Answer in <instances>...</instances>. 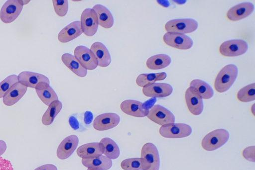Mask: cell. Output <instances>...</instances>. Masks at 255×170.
Wrapping results in <instances>:
<instances>
[{"mask_svg": "<svg viewBox=\"0 0 255 170\" xmlns=\"http://www.w3.org/2000/svg\"><path fill=\"white\" fill-rule=\"evenodd\" d=\"M93 115L91 112L89 111L85 112L84 114V121L86 124H90L93 121Z\"/></svg>", "mask_w": 255, "mask_h": 170, "instance_id": "obj_39", "label": "cell"}, {"mask_svg": "<svg viewBox=\"0 0 255 170\" xmlns=\"http://www.w3.org/2000/svg\"><path fill=\"white\" fill-rule=\"evenodd\" d=\"M143 94L147 97H165L172 93L173 87L167 83H153L142 87Z\"/></svg>", "mask_w": 255, "mask_h": 170, "instance_id": "obj_13", "label": "cell"}, {"mask_svg": "<svg viewBox=\"0 0 255 170\" xmlns=\"http://www.w3.org/2000/svg\"><path fill=\"white\" fill-rule=\"evenodd\" d=\"M74 56L87 70H93L98 67L96 57L87 47L83 45L77 46L74 50Z\"/></svg>", "mask_w": 255, "mask_h": 170, "instance_id": "obj_11", "label": "cell"}, {"mask_svg": "<svg viewBox=\"0 0 255 170\" xmlns=\"http://www.w3.org/2000/svg\"><path fill=\"white\" fill-rule=\"evenodd\" d=\"M186 103L189 111L194 115H199L203 110V99L196 91L189 86L185 93Z\"/></svg>", "mask_w": 255, "mask_h": 170, "instance_id": "obj_15", "label": "cell"}, {"mask_svg": "<svg viewBox=\"0 0 255 170\" xmlns=\"http://www.w3.org/2000/svg\"><path fill=\"white\" fill-rule=\"evenodd\" d=\"M87 170H93V169H88Z\"/></svg>", "mask_w": 255, "mask_h": 170, "instance_id": "obj_42", "label": "cell"}, {"mask_svg": "<svg viewBox=\"0 0 255 170\" xmlns=\"http://www.w3.org/2000/svg\"><path fill=\"white\" fill-rule=\"evenodd\" d=\"M230 134L228 131L220 128L214 130L205 136L201 142L203 149L207 151L216 150L229 140Z\"/></svg>", "mask_w": 255, "mask_h": 170, "instance_id": "obj_2", "label": "cell"}, {"mask_svg": "<svg viewBox=\"0 0 255 170\" xmlns=\"http://www.w3.org/2000/svg\"><path fill=\"white\" fill-rule=\"evenodd\" d=\"M79 143V138L75 135L66 137L59 144L57 150V156L60 160L68 158L74 152Z\"/></svg>", "mask_w": 255, "mask_h": 170, "instance_id": "obj_17", "label": "cell"}, {"mask_svg": "<svg viewBox=\"0 0 255 170\" xmlns=\"http://www.w3.org/2000/svg\"><path fill=\"white\" fill-rule=\"evenodd\" d=\"M23 3L22 0H8L3 4L0 10V19L5 23L14 21L21 13Z\"/></svg>", "mask_w": 255, "mask_h": 170, "instance_id": "obj_6", "label": "cell"}, {"mask_svg": "<svg viewBox=\"0 0 255 170\" xmlns=\"http://www.w3.org/2000/svg\"><path fill=\"white\" fill-rule=\"evenodd\" d=\"M81 162L85 167L95 170H108L112 167L113 164L111 159L103 155L82 159Z\"/></svg>", "mask_w": 255, "mask_h": 170, "instance_id": "obj_22", "label": "cell"}, {"mask_svg": "<svg viewBox=\"0 0 255 170\" xmlns=\"http://www.w3.org/2000/svg\"><path fill=\"white\" fill-rule=\"evenodd\" d=\"M83 33L80 21L76 20L70 23L58 33V39L62 43H67L77 38Z\"/></svg>", "mask_w": 255, "mask_h": 170, "instance_id": "obj_18", "label": "cell"}, {"mask_svg": "<svg viewBox=\"0 0 255 170\" xmlns=\"http://www.w3.org/2000/svg\"><path fill=\"white\" fill-rule=\"evenodd\" d=\"M190 86L192 87L202 99H210L214 95V91L211 86L203 80L194 79L190 82Z\"/></svg>", "mask_w": 255, "mask_h": 170, "instance_id": "obj_28", "label": "cell"}, {"mask_svg": "<svg viewBox=\"0 0 255 170\" xmlns=\"http://www.w3.org/2000/svg\"><path fill=\"white\" fill-rule=\"evenodd\" d=\"M248 50V43L242 39L226 41L219 47L221 54L226 57L239 56L246 53Z\"/></svg>", "mask_w": 255, "mask_h": 170, "instance_id": "obj_7", "label": "cell"}, {"mask_svg": "<svg viewBox=\"0 0 255 170\" xmlns=\"http://www.w3.org/2000/svg\"><path fill=\"white\" fill-rule=\"evenodd\" d=\"M35 89L40 99L47 106L52 102L58 100L56 93L49 84L41 82L37 85Z\"/></svg>", "mask_w": 255, "mask_h": 170, "instance_id": "obj_23", "label": "cell"}, {"mask_svg": "<svg viewBox=\"0 0 255 170\" xmlns=\"http://www.w3.org/2000/svg\"><path fill=\"white\" fill-rule=\"evenodd\" d=\"M146 116L151 121L161 126L173 123L175 121L174 114L168 109L159 104L152 106Z\"/></svg>", "mask_w": 255, "mask_h": 170, "instance_id": "obj_8", "label": "cell"}, {"mask_svg": "<svg viewBox=\"0 0 255 170\" xmlns=\"http://www.w3.org/2000/svg\"><path fill=\"white\" fill-rule=\"evenodd\" d=\"M64 64L73 73L80 77H85L87 74V70L79 62L75 57L69 53H64L61 56Z\"/></svg>", "mask_w": 255, "mask_h": 170, "instance_id": "obj_26", "label": "cell"}, {"mask_svg": "<svg viewBox=\"0 0 255 170\" xmlns=\"http://www.w3.org/2000/svg\"><path fill=\"white\" fill-rule=\"evenodd\" d=\"M255 146H250L243 150V156L247 160L255 162Z\"/></svg>", "mask_w": 255, "mask_h": 170, "instance_id": "obj_36", "label": "cell"}, {"mask_svg": "<svg viewBox=\"0 0 255 170\" xmlns=\"http://www.w3.org/2000/svg\"><path fill=\"white\" fill-rule=\"evenodd\" d=\"M18 82V76L13 74L7 77L0 83V98L4 96L10 88Z\"/></svg>", "mask_w": 255, "mask_h": 170, "instance_id": "obj_34", "label": "cell"}, {"mask_svg": "<svg viewBox=\"0 0 255 170\" xmlns=\"http://www.w3.org/2000/svg\"><path fill=\"white\" fill-rule=\"evenodd\" d=\"M27 87L19 82L14 84L2 97L3 103L6 106H12L17 102L25 94Z\"/></svg>", "mask_w": 255, "mask_h": 170, "instance_id": "obj_20", "label": "cell"}, {"mask_svg": "<svg viewBox=\"0 0 255 170\" xmlns=\"http://www.w3.org/2000/svg\"><path fill=\"white\" fill-rule=\"evenodd\" d=\"M90 49L97 59L98 66L104 68L110 65L111 63L110 53L103 43L95 42L92 44Z\"/></svg>", "mask_w": 255, "mask_h": 170, "instance_id": "obj_21", "label": "cell"}, {"mask_svg": "<svg viewBox=\"0 0 255 170\" xmlns=\"http://www.w3.org/2000/svg\"><path fill=\"white\" fill-rule=\"evenodd\" d=\"M124 170H144L141 158H134L123 160L121 164Z\"/></svg>", "mask_w": 255, "mask_h": 170, "instance_id": "obj_33", "label": "cell"}, {"mask_svg": "<svg viewBox=\"0 0 255 170\" xmlns=\"http://www.w3.org/2000/svg\"><path fill=\"white\" fill-rule=\"evenodd\" d=\"M62 108V102L58 100L52 102L49 106L42 117V123L45 126L51 124L55 117L60 112Z\"/></svg>", "mask_w": 255, "mask_h": 170, "instance_id": "obj_30", "label": "cell"}, {"mask_svg": "<svg viewBox=\"0 0 255 170\" xmlns=\"http://www.w3.org/2000/svg\"><path fill=\"white\" fill-rule=\"evenodd\" d=\"M167 77L165 72L149 74H141L136 79V84L140 87H144L148 85L153 84L156 81L164 80Z\"/></svg>", "mask_w": 255, "mask_h": 170, "instance_id": "obj_31", "label": "cell"}, {"mask_svg": "<svg viewBox=\"0 0 255 170\" xmlns=\"http://www.w3.org/2000/svg\"><path fill=\"white\" fill-rule=\"evenodd\" d=\"M120 116L115 113H105L97 116L93 126L98 131L107 130L116 127L120 123Z\"/></svg>", "mask_w": 255, "mask_h": 170, "instance_id": "obj_12", "label": "cell"}, {"mask_svg": "<svg viewBox=\"0 0 255 170\" xmlns=\"http://www.w3.org/2000/svg\"><path fill=\"white\" fill-rule=\"evenodd\" d=\"M92 9L97 14L99 25L106 29L113 26L114 17L107 7L101 4H97L93 6Z\"/></svg>", "mask_w": 255, "mask_h": 170, "instance_id": "obj_25", "label": "cell"}, {"mask_svg": "<svg viewBox=\"0 0 255 170\" xmlns=\"http://www.w3.org/2000/svg\"><path fill=\"white\" fill-rule=\"evenodd\" d=\"M52 3L57 15L61 17L66 15L69 6L68 0H53Z\"/></svg>", "mask_w": 255, "mask_h": 170, "instance_id": "obj_35", "label": "cell"}, {"mask_svg": "<svg viewBox=\"0 0 255 170\" xmlns=\"http://www.w3.org/2000/svg\"><path fill=\"white\" fill-rule=\"evenodd\" d=\"M140 156L144 170H159L160 158L155 145L151 143L145 144L142 147Z\"/></svg>", "mask_w": 255, "mask_h": 170, "instance_id": "obj_3", "label": "cell"}, {"mask_svg": "<svg viewBox=\"0 0 255 170\" xmlns=\"http://www.w3.org/2000/svg\"><path fill=\"white\" fill-rule=\"evenodd\" d=\"M254 5L250 2H245L238 4L230 8L227 13V17L231 21L243 19L254 11Z\"/></svg>", "mask_w": 255, "mask_h": 170, "instance_id": "obj_16", "label": "cell"}, {"mask_svg": "<svg viewBox=\"0 0 255 170\" xmlns=\"http://www.w3.org/2000/svg\"><path fill=\"white\" fill-rule=\"evenodd\" d=\"M238 99L243 102H248L255 100V84H249L242 88L237 94Z\"/></svg>", "mask_w": 255, "mask_h": 170, "instance_id": "obj_32", "label": "cell"}, {"mask_svg": "<svg viewBox=\"0 0 255 170\" xmlns=\"http://www.w3.org/2000/svg\"><path fill=\"white\" fill-rule=\"evenodd\" d=\"M69 123L71 128L74 130H77L80 128L79 123L75 116H71L69 117Z\"/></svg>", "mask_w": 255, "mask_h": 170, "instance_id": "obj_38", "label": "cell"}, {"mask_svg": "<svg viewBox=\"0 0 255 170\" xmlns=\"http://www.w3.org/2000/svg\"><path fill=\"white\" fill-rule=\"evenodd\" d=\"M76 152L82 159L91 158L102 155L103 148L100 142L90 143L80 146Z\"/></svg>", "mask_w": 255, "mask_h": 170, "instance_id": "obj_24", "label": "cell"}, {"mask_svg": "<svg viewBox=\"0 0 255 170\" xmlns=\"http://www.w3.org/2000/svg\"><path fill=\"white\" fill-rule=\"evenodd\" d=\"M238 75V69L234 64L224 67L218 74L214 82V88L220 93L230 89L235 83Z\"/></svg>", "mask_w": 255, "mask_h": 170, "instance_id": "obj_1", "label": "cell"}, {"mask_svg": "<svg viewBox=\"0 0 255 170\" xmlns=\"http://www.w3.org/2000/svg\"><path fill=\"white\" fill-rule=\"evenodd\" d=\"M171 62L169 56L159 54L149 57L146 62V67L151 70H159L168 67Z\"/></svg>", "mask_w": 255, "mask_h": 170, "instance_id": "obj_27", "label": "cell"}, {"mask_svg": "<svg viewBox=\"0 0 255 170\" xmlns=\"http://www.w3.org/2000/svg\"><path fill=\"white\" fill-rule=\"evenodd\" d=\"M81 27L86 36H92L96 34L98 28V20L96 12L91 8L85 9L81 13Z\"/></svg>", "mask_w": 255, "mask_h": 170, "instance_id": "obj_9", "label": "cell"}, {"mask_svg": "<svg viewBox=\"0 0 255 170\" xmlns=\"http://www.w3.org/2000/svg\"><path fill=\"white\" fill-rule=\"evenodd\" d=\"M191 127L185 123H170L161 126L159 130L161 136L166 138H182L191 135Z\"/></svg>", "mask_w": 255, "mask_h": 170, "instance_id": "obj_5", "label": "cell"}, {"mask_svg": "<svg viewBox=\"0 0 255 170\" xmlns=\"http://www.w3.org/2000/svg\"><path fill=\"white\" fill-rule=\"evenodd\" d=\"M0 170H13L11 162L0 157Z\"/></svg>", "mask_w": 255, "mask_h": 170, "instance_id": "obj_37", "label": "cell"}, {"mask_svg": "<svg viewBox=\"0 0 255 170\" xmlns=\"http://www.w3.org/2000/svg\"><path fill=\"white\" fill-rule=\"evenodd\" d=\"M163 40L166 45L181 50L189 49L193 44L189 36L178 33L166 32L163 36Z\"/></svg>", "mask_w": 255, "mask_h": 170, "instance_id": "obj_10", "label": "cell"}, {"mask_svg": "<svg viewBox=\"0 0 255 170\" xmlns=\"http://www.w3.org/2000/svg\"><path fill=\"white\" fill-rule=\"evenodd\" d=\"M7 146L5 142L0 140V156L2 155L6 151Z\"/></svg>", "mask_w": 255, "mask_h": 170, "instance_id": "obj_41", "label": "cell"}, {"mask_svg": "<svg viewBox=\"0 0 255 170\" xmlns=\"http://www.w3.org/2000/svg\"><path fill=\"white\" fill-rule=\"evenodd\" d=\"M100 143L103 148V154L111 160L119 158L120 150L117 143L112 139L105 137L101 139Z\"/></svg>", "mask_w": 255, "mask_h": 170, "instance_id": "obj_29", "label": "cell"}, {"mask_svg": "<svg viewBox=\"0 0 255 170\" xmlns=\"http://www.w3.org/2000/svg\"><path fill=\"white\" fill-rule=\"evenodd\" d=\"M17 76L18 82L26 87L35 88L41 82L50 84L49 80L46 76L37 73L23 71L20 73Z\"/></svg>", "mask_w": 255, "mask_h": 170, "instance_id": "obj_19", "label": "cell"}, {"mask_svg": "<svg viewBox=\"0 0 255 170\" xmlns=\"http://www.w3.org/2000/svg\"><path fill=\"white\" fill-rule=\"evenodd\" d=\"M34 170H57V167L52 164H46L40 166Z\"/></svg>", "mask_w": 255, "mask_h": 170, "instance_id": "obj_40", "label": "cell"}, {"mask_svg": "<svg viewBox=\"0 0 255 170\" xmlns=\"http://www.w3.org/2000/svg\"><path fill=\"white\" fill-rule=\"evenodd\" d=\"M120 108L125 113L136 117L146 116L149 111L144 107L143 103L133 99L124 100L120 104Z\"/></svg>", "mask_w": 255, "mask_h": 170, "instance_id": "obj_14", "label": "cell"}, {"mask_svg": "<svg viewBox=\"0 0 255 170\" xmlns=\"http://www.w3.org/2000/svg\"><path fill=\"white\" fill-rule=\"evenodd\" d=\"M198 27V22L193 18L172 19L165 24V29L167 32L181 34L192 33L196 31Z\"/></svg>", "mask_w": 255, "mask_h": 170, "instance_id": "obj_4", "label": "cell"}]
</instances>
